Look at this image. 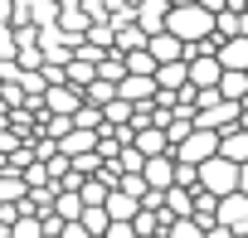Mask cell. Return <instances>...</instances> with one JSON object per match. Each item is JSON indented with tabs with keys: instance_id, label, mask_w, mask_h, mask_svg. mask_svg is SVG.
<instances>
[{
	"instance_id": "6da1fadb",
	"label": "cell",
	"mask_w": 248,
	"mask_h": 238,
	"mask_svg": "<svg viewBox=\"0 0 248 238\" xmlns=\"http://www.w3.org/2000/svg\"><path fill=\"white\" fill-rule=\"evenodd\" d=\"M166 34H175L180 44L219 39V10H214V5H170V25H166Z\"/></svg>"
},
{
	"instance_id": "7a4b0ae2",
	"label": "cell",
	"mask_w": 248,
	"mask_h": 238,
	"mask_svg": "<svg viewBox=\"0 0 248 238\" xmlns=\"http://www.w3.org/2000/svg\"><path fill=\"white\" fill-rule=\"evenodd\" d=\"M200 190H204V194H214V199L238 194V190H243V165H233V161L214 156L209 165H200Z\"/></svg>"
},
{
	"instance_id": "3957f363",
	"label": "cell",
	"mask_w": 248,
	"mask_h": 238,
	"mask_svg": "<svg viewBox=\"0 0 248 238\" xmlns=\"http://www.w3.org/2000/svg\"><path fill=\"white\" fill-rule=\"evenodd\" d=\"M219 146H224V136H214V132H195V136L175 151V161H180V165H209V161L219 156Z\"/></svg>"
},
{
	"instance_id": "277c9868",
	"label": "cell",
	"mask_w": 248,
	"mask_h": 238,
	"mask_svg": "<svg viewBox=\"0 0 248 238\" xmlns=\"http://www.w3.org/2000/svg\"><path fill=\"white\" fill-rule=\"evenodd\" d=\"M83 107H88V97H83L78 88H68V83H63V88H49V97H44V112H49V117H78Z\"/></svg>"
},
{
	"instance_id": "5b68a950",
	"label": "cell",
	"mask_w": 248,
	"mask_h": 238,
	"mask_svg": "<svg viewBox=\"0 0 248 238\" xmlns=\"http://www.w3.org/2000/svg\"><path fill=\"white\" fill-rule=\"evenodd\" d=\"M219 228H229V233H248V194H229V199H219Z\"/></svg>"
},
{
	"instance_id": "8992f818",
	"label": "cell",
	"mask_w": 248,
	"mask_h": 238,
	"mask_svg": "<svg viewBox=\"0 0 248 238\" xmlns=\"http://www.w3.org/2000/svg\"><path fill=\"white\" fill-rule=\"evenodd\" d=\"M137 25L146 30V39H161L166 25H170V5H161V0H141V5H137Z\"/></svg>"
},
{
	"instance_id": "52a82bcc",
	"label": "cell",
	"mask_w": 248,
	"mask_h": 238,
	"mask_svg": "<svg viewBox=\"0 0 248 238\" xmlns=\"http://www.w3.org/2000/svg\"><path fill=\"white\" fill-rule=\"evenodd\" d=\"M175 175H180V165H175V156H161V161H146V185H151L156 194H166V190H175Z\"/></svg>"
},
{
	"instance_id": "ba28073f",
	"label": "cell",
	"mask_w": 248,
	"mask_h": 238,
	"mask_svg": "<svg viewBox=\"0 0 248 238\" xmlns=\"http://www.w3.org/2000/svg\"><path fill=\"white\" fill-rule=\"evenodd\" d=\"M151 59L166 68V63H190V44H180L175 34H161V39H151Z\"/></svg>"
},
{
	"instance_id": "9c48e42d",
	"label": "cell",
	"mask_w": 248,
	"mask_h": 238,
	"mask_svg": "<svg viewBox=\"0 0 248 238\" xmlns=\"http://www.w3.org/2000/svg\"><path fill=\"white\" fill-rule=\"evenodd\" d=\"M97 141H102V132H73V136L59 141V151L68 161H83V156H97Z\"/></svg>"
},
{
	"instance_id": "30bf717a",
	"label": "cell",
	"mask_w": 248,
	"mask_h": 238,
	"mask_svg": "<svg viewBox=\"0 0 248 238\" xmlns=\"http://www.w3.org/2000/svg\"><path fill=\"white\" fill-rule=\"evenodd\" d=\"M219 63H224V73H248V39L219 44Z\"/></svg>"
},
{
	"instance_id": "8fae6325",
	"label": "cell",
	"mask_w": 248,
	"mask_h": 238,
	"mask_svg": "<svg viewBox=\"0 0 248 238\" xmlns=\"http://www.w3.org/2000/svg\"><path fill=\"white\" fill-rule=\"evenodd\" d=\"M107 214H112V223H137V219H141V199H132V194L117 190V194L107 199Z\"/></svg>"
},
{
	"instance_id": "7c38bea8",
	"label": "cell",
	"mask_w": 248,
	"mask_h": 238,
	"mask_svg": "<svg viewBox=\"0 0 248 238\" xmlns=\"http://www.w3.org/2000/svg\"><path fill=\"white\" fill-rule=\"evenodd\" d=\"M219 156H224V161H233V165H248V132H243V127L224 132V146H219Z\"/></svg>"
},
{
	"instance_id": "4fadbf2b",
	"label": "cell",
	"mask_w": 248,
	"mask_h": 238,
	"mask_svg": "<svg viewBox=\"0 0 248 238\" xmlns=\"http://www.w3.org/2000/svg\"><path fill=\"white\" fill-rule=\"evenodd\" d=\"M93 83H97V63H88V59H73V63H68V88L88 92Z\"/></svg>"
},
{
	"instance_id": "5bb4252c",
	"label": "cell",
	"mask_w": 248,
	"mask_h": 238,
	"mask_svg": "<svg viewBox=\"0 0 248 238\" xmlns=\"http://www.w3.org/2000/svg\"><path fill=\"white\" fill-rule=\"evenodd\" d=\"M83 228H88L93 238H107V228H112V214H107V209H88V214H83Z\"/></svg>"
},
{
	"instance_id": "9a60e30c",
	"label": "cell",
	"mask_w": 248,
	"mask_h": 238,
	"mask_svg": "<svg viewBox=\"0 0 248 238\" xmlns=\"http://www.w3.org/2000/svg\"><path fill=\"white\" fill-rule=\"evenodd\" d=\"M10 238H44V219L39 214H20V223H15Z\"/></svg>"
},
{
	"instance_id": "2e32d148",
	"label": "cell",
	"mask_w": 248,
	"mask_h": 238,
	"mask_svg": "<svg viewBox=\"0 0 248 238\" xmlns=\"http://www.w3.org/2000/svg\"><path fill=\"white\" fill-rule=\"evenodd\" d=\"M166 238H209V233H204L195 219H180V223H170V233H166Z\"/></svg>"
},
{
	"instance_id": "e0dca14e",
	"label": "cell",
	"mask_w": 248,
	"mask_h": 238,
	"mask_svg": "<svg viewBox=\"0 0 248 238\" xmlns=\"http://www.w3.org/2000/svg\"><path fill=\"white\" fill-rule=\"evenodd\" d=\"M209 238H238V233H229V228H209Z\"/></svg>"
},
{
	"instance_id": "ac0fdd59",
	"label": "cell",
	"mask_w": 248,
	"mask_h": 238,
	"mask_svg": "<svg viewBox=\"0 0 248 238\" xmlns=\"http://www.w3.org/2000/svg\"><path fill=\"white\" fill-rule=\"evenodd\" d=\"M161 238H166V233H161Z\"/></svg>"
}]
</instances>
